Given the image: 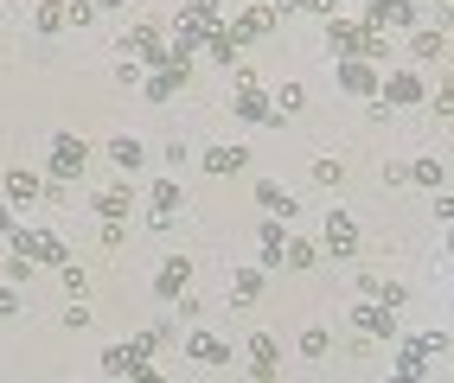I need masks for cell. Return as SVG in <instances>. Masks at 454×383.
Instances as JSON below:
<instances>
[{
    "mask_svg": "<svg viewBox=\"0 0 454 383\" xmlns=\"http://www.w3.org/2000/svg\"><path fill=\"white\" fill-rule=\"evenodd\" d=\"M244 122H276V109H269V96L256 90V83H237V103H231Z\"/></svg>",
    "mask_w": 454,
    "mask_h": 383,
    "instance_id": "e0dca14e",
    "label": "cell"
},
{
    "mask_svg": "<svg viewBox=\"0 0 454 383\" xmlns=\"http://www.w3.org/2000/svg\"><path fill=\"white\" fill-rule=\"evenodd\" d=\"M454 45L442 39V33H429V26H422V33L410 39V57H416V65H442V57H448Z\"/></svg>",
    "mask_w": 454,
    "mask_h": 383,
    "instance_id": "ffe728a7",
    "label": "cell"
},
{
    "mask_svg": "<svg viewBox=\"0 0 454 383\" xmlns=\"http://www.w3.org/2000/svg\"><path fill=\"white\" fill-rule=\"evenodd\" d=\"M301 358H326V333H320V326L301 333Z\"/></svg>",
    "mask_w": 454,
    "mask_h": 383,
    "instance_id": "d6a6232c",
    "label": "cell"
},
{
    "mask_svg": "<svg viewBox=\"0 0 454 383\" xmlns=\"http://www.w3.org/2000/svg\"><path fill=\"white\" fill-rule=\"evenodd\" d=\"M0 192H7L13 204H33V198H45V180H39V172H26V166H13L7 180H0Z\"/></svg>",
    "mask_w": 454,
    "mask_h": 383,
    "instance_id": "5bb4252c",
    "label": "cell"
},
{
    "mask_svg": "<svg viewBox=\"0 0 454 383\" xmlns=\"http://www.w3.org/2000/svg\"><path fill=\"white\" fill-rule=\"evenodd\" d=\"M256 204H262L269 218H294V198H288L276 180H262V186H256Z\"/></svg>",
    "mask_w": 454,
    "mask_h": 383,
    "instance_id": "cb8c5ba5",
    "label": "cell"
},
{
    "mask_svg": "<svg viewBox=\"0 0 454 383\" xmlns=\"http://www.w3.org/2000/svg\"><path fill=\"white\" fill-rule=\"evenodd\" d=\"M97 7H129V0H97Z\"/></svg>",
    "mask_w": 454,
    "mask_h": 383,
    "instance_id": "7bdbcfd3",
    "label": "cell"
},
{
    "mask_svg": "<svg viewBox=\"0 0 454 383\" xmlns=\"http://www.w3.org/2000/svg\"><path fill=\"white\" fill-rule=\"evenodd\" d=\"M13 249L33 256V262H45V269H65V262H71V249L58 243L51 230H13Z\"/></svg>",
    "mask_w": 454,
    "mask_h": 383,
    "instance_id": "3957f363",
    "label": "cell"
},
{
    "mask_svg": "<svg viewBox=\"0 0 454 383\" xmlns=\"http://www.w3.org/2000/svg\"><path fill=\"white\" fill-rule=\"evenodd\" d=\"M224 26V0H186L179 7V19H173V51L179 57H192V51H205V39Z\"/></svg>",
    "mask_w": 454,
    "mask_h": 383,
    "instance_id": "6da1fadb",
    "label": "cell"
},
{
    "mask_svg": "<svg viewBox=\"0 0 454 383\" xmlns=\"http://www.w3.org/2000/svg\"><path fill=\"white\" fill-rule=\"evenodd\" d=\"M231 294H237V301H262V269H231Z\"/></svg>",
    "mask_w": 454,
    "mask_h": 383,
    "instance_id": "4316f807",
    "label": "cell"
},
{
    "mask_svg": "<svg viewBox=\"0 0 454 383\" xmlns=\"http://www.w3.org/2000/svg\"><path fill=\"white\" fill-rule=\"evenodd\" d=\"M205 51L218 57V65H237V57H244V39H237V26H218V33L205 39Z\"/></svg>",
    "mask_w": 454,
    "mask_h": 383,
    "instance_id": "44dd1931",
    "label": "cell"
},
{
    "mask_svg": "<svg viewBox=\"0 0 454 383\" xmlns=\"http://www.w3.org/2000/svg\"><path fill=\"white\" fill-rule=\"evenodd\" d=\"M410 180H416V186H429V192H442V180H448V166H442V160L429 154V160H416V166H410Z\"/></svg>",
    "mask_w": 454,
    "mask_h": 383,
    "instance_id": "f1b7e54d",
    "label": "cell"
},
{
    "mask_svg": "<svg viewBox=\"0 0 454 383\" xmlns=\"http://www.w3.org/2000/svg\"><path fill=\"white\" fill-rule=\"evenodd\" d=\"M435 109H442V115H454V83H442V96H435Z\"/></svg>",
    "mask_w": 454,
    "mask_h": 383,
    "instance_id": "60d3db41",
    "label": "cell"
},
{
    "mask_svg": "<svg viewBox=\"0 0 454 383\" xmlns=\"http://www.w3.org/2000/svg\"><path fill=\"white\" fill-rule=\"evenodd\" d=\"M115 51H129L135 65H154V71H160L167 57H173V51H160V33H154V26H135V33H129L122 45H115Z\"/></svg>",
    "mask_w": 454,
    "mask_h": 383,
    "instance_id": "30bf717a",
    "label": "cell"
},
{
    "mask_svg": "<svg viewBox=\"0 0 454 383\" xmlns=\"http://www.w3.org/2000/svg\"><path fill=\"white\" fill-rule=\"evenodd\" d=\"M384 51H390V45H384V26L365 19V57H384Z\"/></svg>",
    "mask_w": 454,
    "mask_h": 383,
    "instance_id": "8d00e7d4",
    "label": "cell"
},
{
    "mask_svg": "<svg viewBox=\"0 0 454 383\" xmlns=\"http://www.w3.org/2000/svg\"><path fill=\"white\" fill-rule=\"evenodd\" d=\"M372 301H384V307H403V301H410V287H403V281H378V287H372Z\"/></svg>",
    "mask_w": 454,
    "mask_h": 383,
    "instance_id": "f546056e",
    "label": "cell"
},
{
    "mask_svg": "<svg viewBox=\"0 0 454 383\" xmlns=\"http://www.w3.org/2000/svg\"><path fill=\"white\" fill-rule=\"evenodd\" d=\"M352 326H358V339H397V313L384 301H365V307H352Z\"/></svg>",
    "mask_w": 454,
    "mask_h": 383,
    "instance_id": "9c48e42d",
    "label": "cell"
},
{
    "mask_svg": "<svg viewBox=\"0 0 454 383\" xmlns=\"http://www.w3.org/2000/svg\"><path fill=\"white\" fill-rule=\"evenodd\" d=\"M26 275H33V256L13 249V256H7V281H26Z\"/></svg>",
    "mask_w": 454,
    "mask_h": 383,
    "instance_id": "74e56055",
    "label": "cell"
},
{
    "mask_svg": "<svg viewBox=\"0 0 454 383\" xmlns=\"http://www.w3.org/2000/svg\"><path fill=\"white\" fill-rule=\"evenodd\" d=\"M83 166H90L83 134H51V180H77Z\"/></svg>",
    "mask_w": 454,
    "mask_h": 383,
    "instance_id": "5b68a950",
    "label": "cell"
},
{
    "mask_svg": "<svg viewBox=\"0 0 454 383\" xmlns=\"http://www.w3.org/2000/svg\"><path fill=\"white\" fill-rule=\"evenodd\" d=\"M231 26H237V39H244V45H250V39H262V33H269V26H276V7H244V13H237V19H231Z\"/></svg>",
    "mask_w": 454,
    "mask_h": 383,
    "instance_id": "d6986e66",
    "label": "cell"
},
{
    "mask_svg": "<svg viewBox=\"0 0 454 383\" xmlns=\"http://www.w3.org/2000/svg\"><path fill=\"white\" fill-rule=\"evenodd\" d=\"M378 96H384V109H410V103H429V90H422V77H416V71H390V77L378 83Z\"/></svg>",
    "mask_w": 454,
    "mask_h": 383,
    "instance_id": "ba28073f",
    "label": "cell"
},
{
    "mask_svg": "<svg viewBox=\"0 0 454 383\" xmlns=\"http://www.w3.org/2000/svg\"><path fill=\"white\" fill-rule=\"evenodd\" d=\"M435 218H442V224H454V198H448V192H435Z\"/></svg>",
    "mask_w": 454,
    "mask_h": 383,
    "instance_id": "f35d334b",
    "label": "cell"
},
{
    "mask_svg": "<svg viewBox=\"0 0 454 383\" xmlns=\"http://www.w3.org/2000/svg\"><path fill=\"white\" fill-rule=\"evenodd\" d=\"M103 154H109V160H115V166H122V172H135V166H141V160H147V147H141V141H135V134H115V141H109V147H103Z\"/></svg>",
    "mask_w": 454,
    "mask_h": 383,
    "instance_id": "7402d4cb",
    "label": "cell"
},
{
    "mask_svg": "<svg viewBox=\"0 0 454 383\" xmlns=\"http://www.w3.org/2000/svg\"><path fill=\"white\" fill-rule=\"evenodd\" d=\"M103 249H122L129 243V230H122V218H103V237H97Z\"/></svg>",
    "mask_w": 454,
    "mask_h": 383,
    "instance_id": "1f68e13d",
    "label": "cell"
},
{
    "mask_svg": "<svg viewBox=\"0 0 454 383\" xmlns=\"http://www.w3.org/2000/svg\"><path fill=\"white\" fill-rule=\"evenodd\" d=\"M448 256H454V230H448Z\"/></svg>",
    "mask_w": 454,
    "mask_h": 383,
    "instance_id": "ee69618b",
    "label": "cell"
},
{
    "mask_svg": "<svg viewBox=\"0 0 454 383\" xmlns=\"http://www.w3.org/2000/svg\"><path fill=\"white\" fill-rule=\"evenodd\" d=\"M378 71H372V57H340V90H352V96H378Z\"/></svg>",
    "mask_w": 454,
    "mask_h": 383,
    "instance_id": "8fae6325",
    "label": "cell"
},
{
    "mask_svg": "<svg viewBox=\"0 0 454 383\" xmlns=\"http://www.w3.org/2000/svg\"><path fill=\"white\" fill-rule=\"evenodd\" d=\"M326 51H333V57H365V19L326 13Z\"/></svg>",
    "mask_w": 454,
    "mask_h": 383,
    "instance_id": "277c9868",
    "label": "cell"
},
{
    "mask_svg": "<svg viewBox=\"0 0 454 383\" xmlns=\"http://www.w3.org/2000/svg\"><path fill=\"white\" fill-rule=\"evenodd\" d=\"M282 262H288V269H314L320 249H314V243H288V256H282Z\"/></svg>",
    "mask_w": 454,
    "mask_h": 383,
    "instance_id": "4dcf8cb0",
    "label": "cell"
},
{
    "mask_svg": "<svg viewBox=\"0 0 454 383\" xmlns=\"http://www.w3.org/2000/svg\"><path fill=\"white\" fill-rule=\"evenodd\" d=\"M33 26H39V33H65V26H71V7H65V0H39Z\"/></svg>",
    "mask_w": 454,
    "mask_h": 383,
    "instance_id": "d4e9b609",
    "label": "cell"
},
{
    "mask_svg": "<svg viewBox=\"0 0 454 383\" xmlns=\"http://www.w3.org/2000/svg\"><path fill=\"white\" fill-rule=\"evenodd\" d=\"M326 249H333V262H346L358 249V224L346 211H326Z\"/></svg>",
    "mask_w": 454,
    "mask_h": 383,
    "instance_id": "4fadbf2b",
    "label": "cell"
},
{
    "mask_svg": "<svg viewBox=\"0 0 454 383\" xmlns=\"http://www.w3.org/2000/svg\"><path fill=\"white\" fill-rule=\"evenodd\" d=\"M186 281H192V262H186V256H167L160 275H154V294H160V301H179V294H186Z\"/></svg>",
    "mask_w": 454,
    "mask_h": 383,
    "instance_id": "7c38bea8",
    "label": "cell"
},
{
    "mask_svg": "<svg viewBox=\"0 0 454 383\" xmlns=\"http://www.w3.org/2000/svg\"><path fill=\"white\" fill-rule=\"evenodd\" d=\"M442 351H448V339H410V345L397 351V377H429Z\"/></svg>",
    "mask_w": 454,
    "mask_h": 383,
    "instance_id": "8992f818",
    "label": "cell"
},
{
    "mask_svg": "<svg viewBox=\"0 0 454 383\" xmlns=\"http://www.w3.org/2000/svg\"><path fill=\"white\" fill-rule=\"evenodd\" d=\"M147 198H154L160 211H173V204H179V186H173V180H154V192H147Z\"/></svg>",
    "mask_w": 454,
    "mask_h": 383,
    "instance_id": "836d02e7",
    "label": "cell"
},
{
    "mask_svg": "<svg viewBox=\"0 0 454 383\" xmlns=\"http://www.w3.org/2000/svg\"><path fill=\"white\" fill-rule=\"evenodd\" d=\"M244 166H250V147H205V172H218V180L244 172Z\"/></svg>",
    "mask_w": 454,
    "mask_h": 383,
    "instance_id": "ac0fdd59",
    "label": "cell"
},
{
    "mask_svg": "<svg viewBox=\"0 0 454 383\" xmlns=\"http://www.w3.org/2000/svg\"><path fill=\"white\" fill-rule=\"evenodd\" d=\"M129 186H109V192H97V198H90V211H97V218H129Z\"/></svg>",
    "mask_w": 454,
    "mask_h": 383,
    "instance_id": "603a6c76",
    "label": "cell"
},
{
    "mask_svg": "<svg viewBox=\"0 0 454 383\" xmlns=\"http://www.w3.org/2000/svg\"><path fill=\"white\" fill-rule=\"evenodd\" d=\"M435 7H448V0H435Z\"/></svg>",
    "mask_w": 454,
    "mask_h": 383,
    "instance_id": "f6af8a7d",
    "label": "cell"
},
{
    "mask_svg": "<svg viewBox=\"0 0 454 383\" xmlns=\"http://www.w3.org/2000/svg\"><path fill=\"white\" fill-rule=\"evenodd\" d=\"M186 77H192V65H186V57H179V51H173V57H167V65H160L154 77H147V103H173L179 90H186Z\"/></svg>",
    "mask_w": 454,
    "mask_h": 383,
    "instance_id": "52a82bcc",
    "label": "cell"
},
{
    "mask_svg": "<svg viewBox=\"0 0 454 383\" xmlns=\"http://www.w3.org/2000/svg\"><path fill=\"white\" fill-rule=\"evenodd\" d=\"M365 19L372 26H410L416 19V0H365Z\"/></svg>",
    "mask_w": 454,
    "mask_h": 383,
    "instance_id": "2e32d148",
    "label": "cell"
},
{
    "mask_svg": "<svg viewBox=\"0 0 454 383\" xmlns=\"http://www.w3.org/2000/svg\"><path fill=\"white\" fill-rule=\"evenodd\" d=\"M250 371H256V377H276V339H269V333L250 339Z\"/></svg>",
    "mask_w": 454,
    "mask_h": 383,
    "instance_id": "484cf974",
    "label": "cell"
},
{
    "mask_svg": "<svg viewBox=\"0 0 454 383\" xmlns=\"http://www.w3.org/2000/svg\"><path fill=\"white\" fill-rule=\"evenodd\" d=\"M276 103H282V115H294L301 103H308V90H301V83H282V96H276Z\"/></svg>",
    "mask_w": 454,
    "mask_h": 383,
    "instance_id": "d590c367",
    "label": "cell"
},
{
    "mask_svg": "<svg viewBox=\"0 0 454 383\" xmlns=\"http://www.w3.org/2000/svg\"><path fill=\"white\" fill-rule=\"evenodd\" d=\"M186 358H192V364H205V371H218V364H231V351H224V339L192 333V339H186Z\"/></svg>",
    "mask_w": 454,
    "mask_h": 383,
    "instance_id": "9a60e30c",
    "label": "cell"
},
{
    "mask_svg": "<svg viewBox=\"0 0 454 383\" xmlns=\"http://www.w3.org/2000/svg\"><path fill=\"white\" fill-rule=\"evenodd\" d=\"M0 313H20V294L13 287H0Z\"/></svg>",
    "mask_w": 454,
    "mask_h": 383,
    "instance_id": "b9f144b4",
    "label": "cell"
},
{
    "mask_svg": "<svg viewBox=\"0 0 454 383\" xmlns=\"http://www.w3.org/2000/svg\"><path fill=\"white\" fill-rule=\"evenodd\" d=\"M160 345V333L147 326L141 339H129V345H109L103 351V377H154V364H147V351Z\"/></svg>",
    "mask_w": 454,
    "mask_h": 383,
    "instance_id": "7a4b0ae2",
    "label": "cell"
},
{
    "mask_svg": "<svg viewBox=\"0 0 454 383\" xmlns=\"http://www.w3.org/2000/svg\"><path fill=\"white\" fill-rule=\"evenodd\" d=\"M282 256H288V237H282V224H262V262H269V269H282Z\"/></svg>",
    "mask_w": 454,
    "mask_h": 383,
    "instance_id": "83f0119b",
    "label": "cell"
},
{
    "mask_svg": "<svg viewBox=\"0 0 454 383\" xmlns=\"http://www.w3.org/2000/svg\"><path fill=\"white\" fill-rule=\"evenodd\" d=\"M20 230V218H13V204H0V237H13Z\"/></svg>",
    "mask_w": 454,
    "mask_h": 383,
    "instance_id": "ab89813d",
    "label": "cell"
},
{
    "mask_svg": "<svg viewBox=\"0 0 454 383\" xmlns=\"http://www.w3.org/2000/svg\"><path fill=\"white\" fill-rule=\"evenodd\" d=\"M314 180H320V186H340L346 166H340V160H314Z\"/></svg>",
    "mask_w": 454,
    "mask_h": 383,
    "instance_id": "e575fe53",
    "label": "cell"
}]
</instances>
